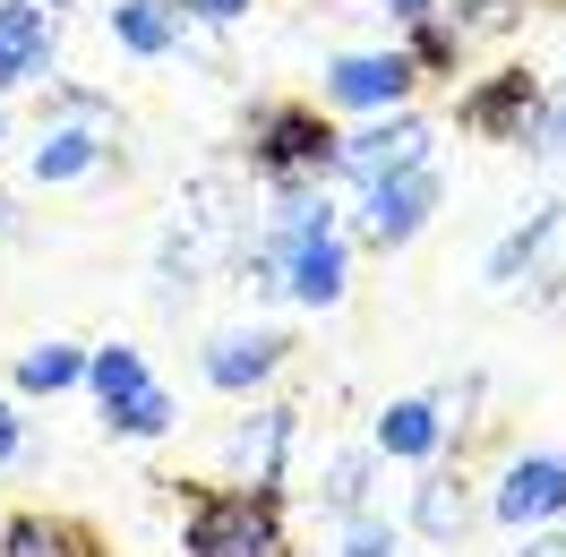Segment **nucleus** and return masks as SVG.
I'll list each match as a JSON object with an SVG mask.
<instances>
[{
  "mask_svg": "<svg viewBox=\"0 0 566 557\" xmlns=\"http://www.w3.org/2000/svg\"><path fill=\"white\" fill-rule=\"evenodd\" d=\"M189 557H283V515L275 488H198L180 523Z\"/></svg>",
  "mask_w": 566,
  "mask_h": 557,
  "instance_id": "obj_1",
  "label": "nucleus"
},
{
  "mask_svg": "<svg viewBox=\"0 0 566 557\" xmlns=\"http://www.w3.org/2000/svg\"><path fill=\"white\" fill-rule=\"evenodd\" d=\"M412 164H429V120H412V112H369V129L335 138V172L360 189L387 172H412Z\"/></svg>",
  "mask_w": 566,
  "mask_h": 557,
  "instance_id": "obj_2",
  "label": "nucleus"
},
{
  "mask_svg": "<svg viewBox=\"0 0 566 557\" xmlns=\"http://www.w3.org/2000/svg\"><path fill=\"white\" fill-rule=\"evenodd\" d=\"M429 207H438V172H429V164L369 180V189H360V241L369 249H403L429 223Z\"/></svg>",
  "mask_w": 566,
  "mask_h": 557,
  "instance_id": "obj_3",
  "label": "nucleus"
},
{
  "mask_svg": "<svg viewBox=\"0 0 566 557\" xmlns=\"http://www.w3.org/2000/svg\"><path fill=\"white\" fill-rule=\"evenodd\" d=\"M490 515L515 532V523H558L566 515V454H515L490 488Z\"/></svg>",
  "mask_w": 566,
  "mask_h": 557,
  "instance_id": "obj_4",
  "label": "nucleus"
},
{
  "mask_svg": "<svg viewBox=\"0 0 566 557\" xmlns=\"http://www.w3.org/2000/svg\"><path fill=\"white\" fill-rule=\"evenodd\" d=\"M266 266H275V283L301 301V309H335V301H344V275H353V249L335 241V232H310V241L275 249Z\"/></svg>",
  "mask_w": 566,
  "mask_h": 557,
  "instance_id": "obj_5",
  "label": "nucleus"
},
{
  "mask_svg": "<svg viewBox=\"0 0 566 557\" xmlns=\"http://www.w3.org/2000/svg\"><path fill=\"white\" fill-rule=\"evenodd\" d=\"M258 164L275 180H301V172H326L335 164V129H326L318 112H301V104H283L258 120Z\"/></svg>",
  "mask_w": 566,
  "mask_h": 557,
  "instance_id": "obj_6",
  "label": "nucleus"
},
{
  "mask_svg": "<svg viewBox=\"0 0 566 557\" xmlns=\"http://www.w3.org/2000/svg\"><path fill=\"white\" fill-rule=\"evenodd\" d=\"M412 52H344L335 70H326V95L353 112H395L403 95H412Z\"/></svg>",
  "mask_w": 566,
  "mask_h": 557,
  "instance_id": "obj_7",
  "label": "nucleus"
},
{
  "mask_svg": "<svg viewBox=\"0 0 566 557\" xmlns=\"http://www.w3.org/2000/svg\"><path fill=\"white\" fill-rule=\"evenodd\" d=\"M463 129H481V138H541V86L524 70H497L481 95H463Z\"/></svg>",
  "mask_w": 566,
  "mask_h": 557,
  "instance_id": "obj_8",
  "label": "nucleus"
},
{
  "mask_svg": "<svg viewBox=\"0 0 566 557\" xmlns=\"http://www.w3.org/2000/svg\"><path fill=\"white\" fill-rule=\"evenodd\" d=\"M292 360V344H283L275 326H249V335H214L207 344V378L223 386V395H249V386H266Z\"/></svg>",
  "mask_w": 566,
  "mask_h": 557,
  "instance_id": "obj_9",
  "label": "nucleus"
},
{
  "mask_svg": "<svg viewBox=\"0 0 566 557\" xmlns=\"http://www.w3.org/2000/svg\"><path fill=\"white\" fill-rule=\"evenodd\" d=\"M0 557H104V532L77 515H43V506H27V515L0 523Z\"/></svg>",
  "mask_w": 566,
  "mask_h": 557,
  "instance_id": "obj_10",
  "label": "nucleus"
},
{
  "mask_svg": "<svg viewBox=\"0 0 566 557\" xmlns=\"http://www.w3.org/2000/svg\"><path fill=\"white\" fill-rule=\"evenodd\" d=\"M283 454H292V412H249L232 438H223V463L241 472V488H275Z\"/></svg>",
  "mask_w": 566,
  "mask_h": 557,
  "instance_id": "obj_11",
  "label": "nucleus"
},
{
  "mask_svg": "<svg viewBox=\"0 0 566 557\" xmlns=\"http://www.w3.org/2000/svg\"><path fill=\"white\" fill-rule=\"evenodd\" d=\"M86 172H104V129L95 120H52L35 138V180L61 189V180H86Z\"/></svg>",
  "mask_w": 566,
  "mask_h": 557,
  "instance_id": "obj_12",
  "label": "nucleus"
},
{
  "mask_svg": "<svg viewBox=\"0 0 566 557\" xmlns=\"http://www.w3.org/2000/svg\"><path fill=\"white\" fill-rule=\"evenodd\" d=\"M0 52L27 70V86L52 77V61H61V52H52V9H43V0H0Z\"/></svg>",
  "mask_w": 566,
  "mask_h": 557,
  "instance_id": "obj_13",
  "label": "nucleus"
},
{
  "mask_svg": "<svg viewBox=\"0 0 566 557\" xmlns=\"http://www.w3.org/2000/svg\"><path fill=\"white\" fill-rule=\"evenodd\" d=\"M438 446H447V429H438V403H429V395H403V403L378 412V454H395V463H429Z\"/></svg>",
  "mask_w": 566,
  "mask_h": 557,
  "instance_id": "obj_14",
  "label": "nucleus"
},
{
  "mask_svg": "<svg viewBox=\"0 0 566 557\" xmlns=\"http://www.w3.org/2000/svg\"><path fill=\"white\" fill-rule=\"evenodd\" d=\"M112 35L138 61H164L180 52V0H112Z\"/></svg>",
  "mask_w": 566,
  "mask_h": 557,
  "instance_id": "obj_15",
  "label": "nucleus"
},
{
  "mask_svg": "<svg viewBox=\"0 0 566 557\" xmlns=\"http://www.w3.org/2000/svg\"><path fill=\"white\" fill-rule=\"evenodd\" d=\"M549 241H558V198H541V207H532L524 223H515V232L490 249V283H524V275H532V258H541Z\"/></svg>",
  "mask_w": 566,
  "mask_h": 557,
  "instance_id": "obj_16",
  "label": "nucleus"
},
{
  "mask_svg": "<svg viewBox=\"0 0 566 557\" xmlns=\"http://www.w3.org/2000/svg\"><path fill=\"white\" fill-rule=\"evenodd\" d=\"M463 523H472V488H463V472H429L421 497H412V532H421V540H455Z\"/></svg>",
  "mask_w": 566,
  "mask_h": 557,
  "instance_id": "obj_17",
  "label": "nucleus"
},
{
  "mask_svg": "<svg viewBox=\"0 0 566 557\" xmlns=\"http://www.w3.org/2000/svg\"><path fill=\"white\" fill-rule=\"evenodd\" d=\"M172 420H180V395L146 378L138 395H120V403L104 412V429H112V438H172Z\"/></svg>",
  "mask_w": 566,
  "mask_h": 557,
  "instance_id": "obj_18",
  "label": "nucleus"
},
{
  "mask_svg": "<svg viewBox=\"0 0 566 557\" xmlns=\"http://www.w3.org/2000/svg\"><path fill=\"white\" fill-rule=\"evenodd\" d=\"M77 378H86V351L77 344H35V351H18V369H9L18 395H70Z\"/></svg>",
  "mask_w": 566,
  "mask_h": 557,
  "instance_id": "obj_19",
  "label": "nucleus"
},
{
  "mask_svg": "<svg viewBox=\"0 0 566 557\" xmlns=\"http://www.w3.org/2000/svg\"><path fill=\"white\" fill-rule=\"evenodd\" d=\"M77 386H86V395L112 412L120 395H138V386H146V360H138L129 344H104V351H86V378H77Z\"/></svg>",
  "mask_w": 566,
  "mask_h": 557,
  "instance_id": "obj_20",
  "label": "nucleus"
},
{
  "mask_svg": "<svg viewBox=\"0 0 566 557\" xmlns=\"http://www.w3.org/2000/svg\"><path fill=\"white\" fill-rule=\"evenodd\" d=\"M360 497H369V446L335 454V472H326V506L335 515H360Z\"/></svg>",
  "mask_w": 566,
  "mask_h": 557,
  "instance_id": "obj_21",
  "label": "nucleus"
},
{
  "mask_svg": "<svg viewBox=\"0 0 566 557\" xmlns=\"http://www.w3.org/2000/svg\"><path fill=\"white\" fill-rule=\"evenodd\" d=\"M515 9H524V0H463L455 18H447V35H481V27H506V18H515Z\"/></svg>",
  "mask_w": 566,
  "mask_h": 557,
  "instance_id": "obj_22",
  "label": "nucleus"
},
{
  "mask_svg": "<svg viewBox=\"0 0 566 557\" xmlns=\"http://www.w3.org/2000/svg\"><path fill=\"white\" fill-rule=\"evenodd\" d=\"M335 557H395L387 523H353V532H344V549H335Z\"/></svg>",
  "mask_w": 566,
  "mask_h": 557,
  "instance_id": "obj_23",
  "label": "nucleus"
},
{
  "mask_svg": "<svg viewBox=\"0 0 566 557\" xmlns=\"http://www.w3.org/2000/svg\"><path fill=\"white\" fill-rule=\"evenodd\" d=\"M532 146H549V155H566V86L549 95V104H541V138H532Z\"/></svg>",
  "mask_w": 566,
  "mask_h": 557,
  "instance_id": "obj_24",
  "label": "nucleus"
},
{
  "mask_svg": "<svg viewBox=\"0 0 566 557\" xmlns=\"http://www.w3.org/2000/svg\"><path fill=\"white\" fill-rule=\"evenodd\" d=\"M27 454V429H18V412H9V395H0V463H18Z\"/></svg>",
  "mask_w": 566,
  "mask_h": 557,
  "instance_id": "obj_25",
  "label": "nucleus"
},
{
  "mask_svg": "<svg viewBox=\"0 0 566 557\" xmlns=\"http://www.w3.org/2000/svg\"><path fill=\"white\" fill-rule=\"evenodd\" d=\"M515 557H566V532H532V540H524Z\"/></svg>",
  "mask_w": 566,
  "mask_h": 557,
  "instance_id": "obj_26",
  "label": "nucleus"
},
{
  "mask_svg": "<svg viewBox=\"0 0 566 557\" xmlns=\"http://www.w3.org/2000/svg\"><path fill=\"white\" fill-rule=\"evenodd\" d=\"M189 9H198V18H241L249 0H189Z\"/></svg>",
  "mask_w": 566,
  "mask_h": 557,
  "instance_id": "obj_27",
  "label": "nucleus"
},
{
  "mask_svg": "<svg viewBox=\"0 0 566 557\" xmlns=\"http://www.w3.org/2000/svg\"><path fill=\"white\" fill-rule=\"evenodd\" d=\"M395 18H429V9H438V0H387Z\"/></svg>",
  "mask_w": 566,
  "mask_h": 557,
  "instance_id": "obj_28",
  "label": "nucleus"
},
{
  "mask_svg": "<svg viewBox=\"0 0 566 557\" xmlns=\"http://www.w3.org/2000/svg\"><path fill=\"white\" fill-rule=\"evenodd\" d=\"M0 86H27V70H18V61H9V52H0Z\"/></svg>",
  "mask_w": 566,
  "mask_h": 557,
  "instance_id": "obj_29",
  "label": "nucleus"
},
{
  "mask_svg": "<svg viewBox=\"0 0 566 557\" xmlns=\"http://www.w3.org/2000/svg\"><path fill=\"white\" fill-rule=\"evenodd\" d=\"M43 9H61V0H43Z\"/></svg>",
  "mask_w": 566,
  "mask_h": 557,
  "instance_id": "obj_30",
  "label": "nucleus"
}]
</instances>
